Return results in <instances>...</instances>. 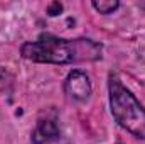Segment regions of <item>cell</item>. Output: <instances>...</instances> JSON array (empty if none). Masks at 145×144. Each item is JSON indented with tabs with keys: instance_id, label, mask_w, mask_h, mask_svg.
Listing matches in <instances>:
<instances>
[{
	"instance_id": "obj_5",
	"label": "cell",
	"mask_w": 145,
	"mask_h": 144,
	"mask_svg": "<svg viewBox=\"0 0 145 144\" xmlns=\"http://www.w3.org/2000/svg\"><path fill=\"white\" fill-rule=\"evenodd\" d=\"M93 9L96 10V12H100V14H113L118 7H120V2L118 0H95L93 3Z\"/></svg>"
},
{
	"instance_id": "obj_1",
	"label": "cell",
	"mask_w": 145,
	"mask_h": 144,
	"mask_svg": "<svg viewBox=\"0 0 145 144\" xmlns=\"http://www.w3.org/2000/svg\"><path fill=\"white\" fill-rule=\"evenodd\" d=\"M101 44L91 39H63L52 34H40L37 41L22 44L20 54L34 63L49 65H71L78 61H96L101 59Z\"/></svg>"
},
{
	"instance_id": "obj_6",
	"label": "cell",
	"mask_w": 145,
	"mask_h": 144,
	"mask_svg": "<svg viewBox=\"0 0 145 144\" xmlns=\"http://www.w3.org/2000/svg\"><path fill=\"white\" fill-rule=\"evenodd\" d=\"M61 10H63V5L59 2H54V3L49 5V15H57Z\"/></svg>"
},
{
	"instance_id": "obj_2",
	"label": "cell",
	"mask_w": 145,
	"mask_h": 144,
	"mask_svg": "<svg viewBox=\"0 0 145 144\" xmlns=\"http://www.w3.org/2000/svg\"><path fill=\"white\" fill-rule=\"evenodd\" d=\"M108 93L110 110L118 126L137 139L145 141V107L113 73L108 80Z\"/></svg>"
},
{
	"instance_id": "obj_3",
	"label": "cell",
	"mask_w": 145,
	"mask_h": 144,
	"mask_svg": "<svg viewBox=\"0 0 145 144\" xmlns=\"http://www.w3.org/2000/svg\"><path fill=\"white\" fill-rule=\"evenodd\" d=\"M61 129L57 124V114L54 110L42 112V115L37 119L36 129L32 131L31 143L32 144H51L59 139Z\"/></svg>"
},
{
	"instance_id": "obj_7",
	"label": "cell",
	"mask_w": 145,
	"mask_h": 144,
	"mask_svg": "<svg viewBox=\"0 0 145 144\" xmlns=\"http://www.w3.org/2000/svg\"><path fill=\"white\" fill-rule=\"evenodd\" d=\"M7 76H8L7 71H3V70L0 68V90H5V85H7L5 80H7Z\"/></svg>"
},
{
	"instance_id": "obj_4",
	"label": "cell",
	"mask_w": 145,
	"mask_h": 144,
	"mask_svg": "<svg viewBox=\"0 0 145 144\" xmlns=\"http://www.w3.org/2000/svg\"><path fill=\"white\" fill-rule=\"evenodd\" d=\"M64 92L71 97L72 100L84 102L91 95V81L89 76L81 70H72L66 81H64Z\"/></svg>"
}]
</instances>
